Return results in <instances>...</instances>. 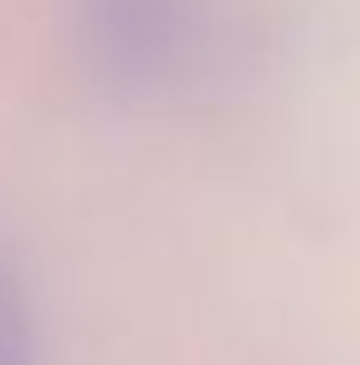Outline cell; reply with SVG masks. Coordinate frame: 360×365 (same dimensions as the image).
<instances>
[{"label": "cell", "mask_w": 360, "mask_h": 365, "mask_svg": "<svg viewBox=\"0 0 360 365\" xmlns=\"http://www.w3.org/2000/svg\"><path fill=\"white\" fill-rule=\"evenodd\" d=\"M94 55L119 84H158L187 50V0H89Z\"/></svg>", "instance_id": "obj_1"}, {"label": "cell", "mask_w": 360, "mask_h": 365, "mask_svg": "<svg viewBox=\"0 0 360 365\" xmlns=\"http://www.w3.org/2000/svg\"><path fill=\"white\" fill-rule=\"evenodd\" d=\"M0 365H45L30 292L5 252H0Z\"/></svg>", "instance_id": "obj_2"}]
</instances>
